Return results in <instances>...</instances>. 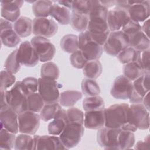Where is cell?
I'll list each match as a JSON object with an SVG mask.
<instances>
[{
  "instance_id": "6da1fadb",
  "label": "cell",
  "mask_w": 150,
  "mask_h": 150,
  "mask_svg": "<svg viewBox=\"0 0 150 150\" xmlns=\"http://www.w3.org/2000/svg\"><path fill=\"white\" fill-rule=\"evenodd\" d=\"M129 106L127 103H121L104 108L105 127L129 131Z\"/></svg>"
},
{
  "instance_id": "7a4b0ae2",
  "label": "cell",
  "mask_w": 150,
  "mask_h": 150,
  "mask_svg": "<svg viewBox=\"0 0 150 150\" xmlns=\"http://www.w3.org/2000/svg\"><path fill=\"white\" fill-rule=\"evenodd\" d=\"M129 131L134 132L138 129H148L149 127V111L141 103L132 104L128 108Z\"/></svg>"
},
{
  "instance_id": "3957f363",
  "label": "cell",
  "mask_w": 150,
  "mask_h": 150,
  "mask_svg": "<svg viewBox=\"0 0 150 150\" xmlns=\"http://www.w3.org/2000/svg\"><path fill=\"white\" fill-rule=\"evenodd\" d=\"M8 105L18 114L28 110V94L22 81H16L12 87L5 91Z\"/></svg>"
},
{
  "instance_id": "277c9868",
  "label": "cell",
  "mask_w": 150,
  "mask_h": 150,
  "mask_svg": "<svg viewBox=\"0 0 150 150\" xmlns=\"http://www.w3.org/2000/svg\"><path fill=\"white\" fill-rule=\"evenodd\" d=\"M122 129L103 127L98 129L97 141L99 145L105 149L121 150Z\"/></svg>"
},
{
  "instance_id": "5b68a950",
  "label": "cell",
  "mask_w": 150,
  "mask_h": 150,
  "mask_svg": "<svg viewBox=\"0 0 150 150\" xmlns=\"http://www.w3.org/2000/svg\"><path fill=\"white\" fill-rule=\"evenodd\" d=\"M79 49L88 61L98 60L103 52V46L94 41L88 32H80L79 35Z\"/></svg>"
},
{
  "instance_id": "8992f818",
  "label": "cell",
  "mask_w": 150,
  "mask_h": 150,
  "mask_svg": "<svg viewBox=\"0 0 150 150\" xmlns=\"http://www.w3.org/2000/svg\"><path fill=\"white\" fill-rule=\"evenodd\" d=\"M84 127L83 124L74 122H68L59 138L67 149L77 146L83 136Z\"/></svg>"
},
{
  "instance_id": "52a82bcc",
  "label": "cell",
  "mask_w": 150,
  "mask_h": 150,
  "mask_svg": "<svg viewBox=\"0 0 150 150\" xmlns=\"http://www.w3.org/2000/svg\"><path fill=\"white\" fill-rule=\"evenodd\" d=\"M128 46V37L122 30H118L110 33L103 47L107 54L112 56H117L122 50Z\"/></svg>"
},
{
  "instance_id": "ba28073f",
  "label": "cell",
  "mask_w": 150,
  "mask_h": 150,
  "mask_svg": "<svg viewBox=\"0 0 150 150\" xmlns=\"http://www.w3.org/2000/svg\"><path fill=\"white\" fill-rule=\"evenodd\" d=\"M59 84L56 80L39 78L38 92L45 104L58 103L60 97Z\"/></svg>"
},
{
  "instance_id": "9c48e42d",
  "label": "cell",
  "mask_w": 150,
  "mask_h": 150,
  "mask_svg": "<svg viewBox=\"0 0 150 150\" xmlns=\"http://www.w3.org/2000/svg\"><path fill=\"white\" fill-rule=\"evenodd\" d=\"M87 30L91 38L103 46L110 33L107 19L99 18H90Z\"/></svg>"
},
{
  "instance_id": "30bf717a",
  "label": "cell",
  "mask_w": 150,
  "mask_h": 150,
  "mask_svg": "<svg viewBox=\"0 0 150 150\" xmlns=\"http://www.w3.org/2000/svg\"><path fill=\"white\" fill-rule=\"evenodd\" d=\"M19 131L22 134L33 135L40 125V116L38 113L26 110L18 114Z\"/></svg>"
},
{
  "instance_id": "8fae6325",
  "label": "cell",
  "mask_w": 150,
  "mask_h": 150,
  "mask_svg": "<svg viewBox=\"0 0 150 150\" xmlns=\"http://www.w3.org/2000/svg\"><path fill=\"white\" fill-rule=\"evenodd\" d=\"M30 43L36 52L40 62H46L54 57L56 48L47 38L35 36L31 39Z\"/></svg>"
},
{
  "instance_id": "7c38bea8",
  "label": "cell",
  "mask_w": 150,
  "mask_h": 150,
  "mask_svg": "<svg viewBox=\"0 0 150 150\" xmlns=\"http://www.w3.org/2000/svg\"><path fill=\"white\" fill-rule=\"evenodd\" d=\"M149 71H145L141 76L134 81L132 91L129 98L130 103H142L144 96L149 92Z\"/></svg>"
},
{
  "instance_id": "4fadbf2b",
  "label": "cell",
  "mask_w": 150,
  "mask_h": 150,
  "mask_svg": "<svg viewBox=\"0 0 150 150\" xmlns=\"http://www.w3.org/2000/svg\"><path fill=\"white\" fill-rule=\"evenodd\" d=\"M58 30V25L52 19L35 18L33 21L32 33L46 38L53 36Z\"/></svg>"
},
{
  "instance_id": "5bb4252c",
  "label": "cell",
  "mask_w": 150,
  "mask_h": 150,
  "mask_svg": "<svg viewBox=\"0 0 150 150\" xmlns=\"http://www.w3.org/2000/svg\"><path fill=\"white\" fill-rule=\"evenodd\" d=\"M130 6L127 9L130 19L142 22L148 19L150 15L149 1H128Z\"/></svg>"
},
{
  "instance_id": "9a60e30c",
  "label": "cell",
  "mask_w": 150,
  "mask_h": 150,
  "mask_svg": "<svg viewBox=\"0 0 150 150\" xmlns=\"http://www.w3.org/2000/svg\"><path fill=\"white\" fill-rule=\"evenodd\" d=\"M129 19L127 9L116 6L108 12L107 22L109 30L111 32L120 30Z\"/></svg>"
},
{
  "instance_id": "2e32d148",
  "label": "cell",
  "mask_w": 150,
  "mask_h": 150,
  "mask_svg": "<svg viewBox=\"0 0 150 150\" xmlns=\"http://www.w3.org/2000/svg\"><path fill=\"white\" fill-rule=\"evenodd\" d=\"M132 82L124 75L115 78L110 91L111 95L116 99L127 100L130 97Z\"/></svg>"
},
{
  "instance_id": "e0dca14e",
  "label": "cell",
  "mask_w": 150,
  "mask_h": 150,
  "mask_svg": "<svg viewBox=\"0 0 150 150\" xmlns=\"http://www.w3.org/2000/svg\"><path fill=\"white\" fill-rule=\"evenodd\" d=\"M0 37L2 45L8 47L16 46L21 42V37L16 33L12 22L1 19Z\"/></svg>"
},
{
  "instance_id": "ac0fdd59",
  "label": "cell",
  "mask_w": 150,
  "mask_h": 150,
  "mask_svg": "<svg viewBox=\"0 0 150 150\" xmlns=\"http://www.w3.org/2000/svg\"><path fill=\"white\" fill-rule=\"evenodd\" d=\"M18 56L22 65L33 67L39 61V56L31 43L28 40L22 42L18 48Z\"/></svg>"
},
{
  "instance_id": "d6986e66",
  "label": "cell",
  "mask_w": 150,
  "mask_h": 150,
  "mask_svg": "<svg viewBox=\"0 0 150 150\" xmlns=\"http://www.w3.org/2000/svg\"><path fill=\"white\" fill-rule=\"evenodd\" d=\"M18 114L9 105L0 108L1 128L11 132L17 134L19 131Z\"/></svg>"
},
{
  "instance_id": "ffe728a7",
  "label": "cell",
  "mask_w": 150,
  "mask_h": 150,
  "mask_svg": "<svg viewBox=\"0 0 150 150\" xmlns=\"http://www.w3.org/2000/svg\"><path fill=\"white\" fill-rule=\"evenodd\" d=\"M35 149H67L56 135H38L33 136Z\"/></svg>"
},
{
  "instance_id": "44dd1931",
  "label": "cell",
  "mask_w": 150,
  "mask_h": 150,
  "mask_svg": "<svg viewBox=\"0 0 150 150\" xmlns=\"http://www.w3.org/2000/svg\"><path fill=\"white\" fill-rule=\"evenodd\" d=\"M23 2V1H1V16L11 22H15L20 18V8Z\"/></svg>"
},
{
  "instance_id": "7402d4cb",
  "label": "cell",
  "mask_w": 150,
  "mask_h": 150,
  "mask_svg": "<svg viewBox=\"0 0 150 150\" xmlns=\"http://www.w3.org/2000/svg\"><path fill=\"white\" fill-rule=\"evenodd\" d=\"M84 126L90 129H99L105 125L104 110L86 111Z\"/></svg>"
},
{
  "instance_id": "603a6c76",
  "label": "cell",
  "mask_w": 150,
  "mask_h": 150,
  "mask_svg": "<svg viewBox=\"0 0 150 150\" xmlns=\"http://www.w3.org/2000/svg\"><path fill=\"white\" fill-rule=\"evenodd\" d=\"M67 122V111L61 108L57 112L53 120L48 124L47 131L49 134L52 135H60Z\"/></svg>"
},
{
  "instance_id": "cb8c5ba5",
  "label": "cell",
  "mask_w": 150,
  "mask_h": 150,
  "mask_svg": "<svg viewBox=\"0 0 150 150\" xmlns=\"http://www.w3.org/2000/svg\"><path fill=\"white\" fill-rule=\"evenodd\" d=\"M50 15L60 25H66L70 23L71 14L70 9L56 2L53 4L50 8Z\"/></svg>"
},
{
  "instance_id": "d4e9b609",
  "label": "cell",
  "mask_w": 150,
  "mask_h": 150,
  "mask_svg": "<svg viewBox=\"0 0 150 150\" xmlns=\"http://www.w3.org/2000/svg\"><path fill=\"white\" fill-rule=\"evenodd\" d=\"M127 37L128 39L129 46L132 47L140 52H142L149 49V38L142 31V30L138 31Z\"/></svg>"
},
{
  "instance_id": "484cf974",
  "label": "cell",
  "mask_w": 150,
  "mask_h": 150,
  "mask_svg": "<svg viewBox=\"0 0 150 150\" xmlns=\"http://www.w3.org/2000/svg\"><path fill=\"white\" fill-rule=\"evenodd\" d=\"M13 29L21 38L27 37L32 33L33 21L28 17L21 16L14 22Z\"/></svg>"
},
{
  "instance_id": "4316f807",
  "label": "cell",
  "mask_w": 150,
  "mask_h": 150,
  "mask_svg": "<svg viewBox=\"0 0 150 150\" xmlns=\"http://www.w3.org/2000/svg\"><path fill=\"white\" fill-rule=\"evenodd\" d=\"M145 72L141 62V59L138 61L125 64L123 67V74L131 81H134Z\"/></svg>"
},
{
  "instance_id": "83f0119b",
  "label": "cell",
  "mask_w": 150,
  "mask_h": 150,
  "mask_svg": "<svg viewBox=\"0 0 150 150\" xmlns=\"http://www.w3.org/2000/svg\"><path fill=\"white\" fill-rule=\"evenodd\" d=\"M89 20L90 18L88 14L72 12L70 23L74 30L83 32L87 30Z\"/></svg>"
},
{
  "instance_id": "f1b7e54d",
  "label": "cell",
  "mask_w": 150,
  "mask_h": 150,
  "mask_svg": "<svg viewBox=\"0 0 150 150\" xmlns=\"http://www.w3.org/2000/svg\"><path fill=\"white\" fill-rule=\"evenodd\" d=\"M83 97L81 92L77 90H66L60 94L59 102L63 107L73 106Z\"/></svg>"
},
{
  "instance_id": "f546056e",
  "label": "cell",
  "mask_w": 150,
  "mask_h": 150,
  "mask_svg": "<svg viewBox=\"0 0 150 150\" xmlns=\"http://www.w3.org/2000/svg\"><path fill=\"white\" fill-rule=\"evenodd\" d=\"M102 71V64L98 60L88 61L83 69L84 75L88 79L94 80L101 74Z\"/></svg>"
},
{
  "instance_id": "4dcf8cb0",
  "label": "cell",
  "mask_w": 150,
  "mask_h": 150,
  "mask_svg": "<svg viewBox=\"0 0 150 150\" xmlns=\"http://www.w3.org/2000/svg\"><path fill=\"white\" fill-rule=\"evenodd\" d=\"M62 49L68 53H73L79 50V38L73 34L64 35L60 40Z\"/></svg>"
},
{
  "instance_id": "1f68e13d",
  "label": "cell",
  "mask_w": 150,
  "mask_h": 150,
  "mask_svg": "<svg viewBox=\"0 0 150 150\" xmlns=\"http://www.w3.org/2000/svg\"><path fill=\"white\" fill-rule=\"evenodd\" d=\"M141 52L128 46L122 50L117 55V57L120 63L127 64L139 60L141 59Z\"/></svg>"
},
{
  "instance_id": "d6a6232c",
  "label": "cell",
  "mask_w": 150,
  "mask_h": 150,
  "mask_svg": "<svg viewBox=\"0 0 150 150\" xmlns=\"http://www.w3.org/2000/svg\"><path fill=\"white\" fill-rule=\"evenodd\" d=\"M83 107L84 111L101 110L105 108V103L101 97L98 96H90L83 101Z\"/></svg>"
},
{
  "instance_id": "836d02e7",
  "label": "cell",
  "mask_w": 150,
  "mask_h": 150,
  "mask_svg": "<svg viewBox=\"0 0 150 150\" xmlns=\"http://www.w3.org/2000/svg\"><path fill=\"white\" fill-rule=\"evenodd\" d=\"M53 3L50 1H37L32 5V11L36 18H47L50 15Z\"/></svg>"
},
{
  "instance_id": "e575fe53",
  "label": "cell",
  "mask_w": 150,
  "mask_h": 150,
  "mask_svg": "<svg viewBox=\"0 0 150 150\" xmlns=\"http://www.w3.org/2000/svg\"><path fill=\"white\" fill-rule=\"evenodd\" d=\"M14 148L16 150H33L35 149L33 137L29 134H22L16 137Z\"/></svg>"
},
{
  "instance_id": "d590c367",
  "label": "cell",
  "mask_w": 150,
  "mask_h": 150,
  "mask_svg": "<svg viewBox=\"0 0 150 150\" xmlns=\"http://www.w3.org/2000/svg\"><path fill=\"white\" fill-rule=\"evenodd\" d=\"M60 75V71L57 65L49 62L42 65L40 69V76L42 78L57 80Z\"/></svg>"
},
{
  "instance_id": "8d00e7d4",
  "label": "cell",
  "mask_w": 150,
  "mask_h": 150,
  "mask_svg": "<svg viewBox=\"0 0 150 150\" xmlns=\"http://www.w3.org/2000/svg\"><path fill=\"white\" fill-rule=\"evenodd\" d=\"M83 93L88 97L98 96L100 93V88L97 81L94 79H84L81 84Z\"/></svg>"
},
{
  "instance_id": "74e56055",
  "label": "cell",
  "mask_w": 150,
  "mask_h": 150,
  "mask_svg": "<svg viewBox=\"0 0 150 150\" xmlns=\"http://www.w3.org/2000/svg\"><path fill=\"white\" fill-rule=\"evenodd\" d=\"M18 49H16L12 51L6 58L4 64L5 70L13 74L17 73L21 67V63L19 62L18 56Z\"/></svg>"
},
{
  "instance_id": "f35d334b",
  "label": "cell",
  "mask_w": 150,
  "mask_h": 150,
  "mask_svg": "<svg viewBox=\"0 0 150 150\" xmlns=\"http://www.w3.org/2000/svg\"><path fill=\"white\" fill-rule=\"evenodd\" d=\"M28 110L35 112H40L45 105V101L38 93H34L28 96Z\"/></svg>"
},
{
  "instance_id": "ab89813d",
  "label": "cell",
  "mask_w": 150,
  "mask_h": 150,
  "mask_svg": "<svg viewBox=\"0 0 150 150\" xmlns=\"http://www.w3.org/2000/svg\"><path fill=\"white\" fill-rule=\"evenodd\" d=\"M15 134L9 132L5 128H1L0 148L1 149H11L15 146Z\"/></svg>"
},
{
  "instance_id": "60d3db41",
  "label": "cell",
  "mask_w": 150,
  "mask_h": 150,
  "mask_svg": "<svg viewBox=\"0 0 150 150\" xmlns=\"http://www.w3.org/2000/svg\"><path fill=\"white\" fill-rule=\"evenodd\" d=\"M61 108L58 103L45 104L40 114L41 120L43 121H48L53 119L58 110Z\"/></svg>"
},
{
  "instance_id": "b9f144b4",
  "label": "cell",
  "mask_w": 150,
  "mask_h": 150,
  "mask_svg": "<svg viewBox=\"0 0 150 150\" xmlns=\"http://www.w3.org/2000/svg\"><path fill=\"white\" fill-rule=\"evenodd\" d=\"M1 76V90H7L8 88L15 83L16 77L13 74L6 70H2L0 73Z\"/></svg>"
},
{
  "instance_id": "7bdbcfd3",
  "label": "cell",
  "mask_w": 150,
  "mask_h": 150,
  "mask_svg": "<svg viewBox=\"0 0 150 150\" xmlns=\"http://www.w3.org/2000/svg\"><path fill=\"white\" fill-rule=\"evenodd\" d=\"M66 111L68 122L79 123L83 125L84 114L81 110L73 107L68 108Z\"/></svg>"
},
{
  "instance_id": "ee69618b",
  "label": "cell",
  "mask_w": 150,
  "mask_h": 150,
  "mask_svg": "<svg viewBox=\"0 0 150 150\" xmlns=\"http://www.w3.org/2000/svg\"><path fill=\"white\" fill-rule=\"evenodd\" d=\"M92 6V1H74L72 2V12L89 15Z\"/></svg>"
},
{
  "instance_id": "f6af8a7d",
  "label": "cell",
  "mask_w": 150,
  "mask_h": 150,
  "mask_svg": "<svg viewBox=\"0 0 150 150\" xmlns=\"http://www.w3.org/2000/svg\"><path fill=\"white\" fill-rule=\"evenodd\" d=\"M70 61L73 67L79 69H83L88 62L79 49L71 53L70 56Z\"/></svg>"
},
{
  "instance_id": "bcb514c9",
  "label": "cell",
  "mask_w": 150,
  "mask_h": 150,
  "mask_svg": "<svg viewBox=\"0 0 150 150\" xmlns=\"http://www.w3.org/2000/svg\"><path fill=\"white\" fill-rule=\"evenodd\" d=\"M21 81L28 95L36 93L38 90V79L36 78L28 77Z\"/></svg>"
},
{
  "instance_id": "7dc6e473",
  "label": "cell",
  "mask_w": 150,
  "mask_h": 150,
  "mask_svg": "<svg viewBox=\"0 0 150 150\" xmlns=\"http://www.w3.org/2000/svg\"><path fill=\"white\" fill-rule=\"evenodd\" d=\"M121 29V30L127 35V36H129L131 35L142 30L139 23L135 22L131 19H129Z\"/></svg>"
},
{
  "instance_id": "c3c4849f",
  "label": "cell",
  "mask_w": 150,
  "mask_h": 150,
  "mask_svg": "<svg viewBox=\"0 0 150 150\" xmlns=\"http://www.w3.org/2000/svg\"><path fill=\"white\" fill-rule=\"evenodd\" d=\"M141 62L145 71H149V49L141 53Z\"/></svg>"
},
{
  "instance_id": "681fc988",
  "label": "cell",
  "mask_w": 150,
  "mask_h": 150,
  "mask_svg": "<svg viewBox=\"0 0 150 150\" xmlns=\"http://www.w3.org/2000/svg\"><path fill=\"white\" fill-rule=\"evenodd\" d=\"M149 145V135H148L145 138L144 141H139L137 142L135 149H148Z\"/></svg>"
},
{
  "instance_id": "f907efd6",
  "label": "cell",
  "mask_w": 150,
  "mask_h": 150,
  "mask_svg": "<svg viewBox=\"0 0 150 150\" xmlns=\"http://www.w3.org/2000/svg\"><path fill=\"white\" fill-rule=\"evenodd\" d=\"M142 28V31L148 36L149 37V19H146L142 26H141Z\"/></svg>"
},
{
  "instance_id": "816d5d0a",
  "label": "cell",
  "mask_w": 150,
  "mask_h": 150,
  "mask_svg": "<svg viewBox=\"0 0 150 150\" xmlns=\"http://www.w3.org/2000/svg\"><path fill=\"white\" fill-rule=\"evenodd\" d=\"M5 90H1V108L8 105L6 102Z\"/></svg>"
},
{
  "instance_id": "f5cc1de1",
  "label": "cell",
  "mask_w": 150,
  "mask_h": 150,
  "mask_svg": "<svg viewBox=\"0 0 150 150\" xmlns=\"http://www.w3.org/2000/svg\"><path fill=\"white\" fill-rule=\"evenodd\" d=\"M149 92H148L144 97L143 100H142V102L143 103V105L145 107V108L149 111Z\"/></svg>"
},
{
  "instance_id": "db71d44e",
  "label": "cell",
  "mask_w": 150,
  "mask_h": 150,
  "mask_svg": "<svg viewBox=\"0 0 150 150\" xmlns=\"http://www.w3.org/2000/svg\"><path fill=\"white\" fill-rule=\"evenodd\" d=\"M72 2L73 1H56L57 3L59 4L64 6L69 9H71V6H72Z\"/></svg>"
}]
</instances>
